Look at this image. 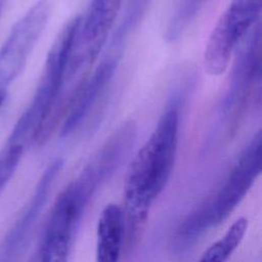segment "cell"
Wrapping results in <instances>:
<instances>
[{
    "label": "cell",
    "instance_id": "8992f818",
    "mask_svg": "<svg viewBox=\"0 0 262 262\" xmlns=\"http://www.w3.org/2000/svg\"><path fill=\"white\" fill-rule=\"evenodd\" d=\"M50 1L38 0L15 23L0 48V92L7 88L24 70L49 18Z\"/></svg>",
    "mask_w": 262,
    "mask_h": 262
},
{
    "label": "cell",
    "instance_id": "7c38bea8",
    "mask_svg": "<svg viewBox=\"0 0 262 262\" xmlns=\"http://www.w3.org/2000/svg\"><path fill=\"white\" fill-rule=\"evenodd\" d=\"M209 0H178L168 23L165 38L168 42L177 41Z\"/></svg>",
    "mask_w": 262,
    "mask_h": 262
},
{
    "label": "cell",
    "instance_id": "9a60e30c",
    "mask_svg": "<svg viewBox=\"0 0 262 262\" xmlns=\"http://www.w3.org/2000/svg\"><path fill=\"white\" fill-rule=\"evenodd\" d=\"M5 94H6V93L0 92V107H1V105H2V103H3V101H4V98H5Z\"/></svg>",
    "mask_w": 262,
    "mask_h": 262
},
{
    "label": "cell",
    "instance_id": "3957f363",
    "mask_svg": "<svg viewBox=\"0 0 262 262\" xmlns=\"http://www.w3.org/2000/svg\"><path fill=\"white\" fill-rule=\"evenodd\" d=\"M81 16L70 19L52 43L34 97L15 123L8 139L27 146L37 140L58 99Z\"/></svg>",
    "mask_w": 262,
    "mask_h": 262
},
{
    "label": "cell",
    "instance_id": "277c9868",
    "mask_svg": "<svg viewBox=\"0 0 262 262\" xmlns=\"http://www.w3.org/2000/svg\"><path fill=\"white\" fill-rule=\"evenodd\" d=\"M261 24L238 45L230 79L218 110L215 131L223 138L234 136L261 85Z\"/></svg>",
    "mask_w": 262,
    "mask_h": 262
},
{
    "label": "cell",
    "instance_id": "ba28073f",
    "mask_svg": "<svg viewBox=\"0 0 262 262\" xmlns=\"http://www.w3.org/2000/svg\"><path fill=\"white\" fill-rule=\"evenodd\" d=\"M110 53L100 61L92 75L87 78L72 101L61 127L60 134L62 136L69 135L84 121L112 81L119 64L121 53Z\"/></svg>",
    "mask_w": 262,
    "mask_h": 262
},
{
    "label": "cell",
    "instance_id": "5bb4252c",
    "mask_svg": "<svg viewBox=\"0 0 262 262\" xmlns=\"http://www.w3.org/2000/svg\"><path fill=\"white\" fill-rule=\"evenodd\" d=\"M72 239L52 237L42 241L39 262H69Z\"/></svg>",
    "mask_w": 262,
    "mask_h": 262
},
{
    "label": "cell",
    "instance_id": "7a4b0ae2",
    "mask_svg": "<svg viewBox=\"0 0 262 262\" xmlns=\"http://www.w3.org/2000/svg\"><path fill=\"white\" fill-rule=\"evenodd\" d=\"M262 170V133L259 130L243 150L224 184L209 204L182 223L176 236L179 248L193 243L207 229L224 222L246 196Z\"/></svg>",
    "mask_w": 262,
    "mask_h": 262
},
{
    "label": "cell",
    "instance_id": "4fadbf2b",
    "mask_svg": "<svg viewBox=\"0 0 262 262\" xmlns=\"http://www.w3.org/2000/svg\"><path fill=\"white\" fill-rule=\"evenodd\" d=\"M25 149V145L8 139L0 148V194L14 175Z\"/></svg>",
    "mask_w": 262,
    "mask_h": 262
},
{
    "label": "cell",
    "instance_id": "9c48e42d",
    "mask_svg": "<svg viewBox=\"0 0 262 262\" xmlns=\"http://www.w3.org/2000/svg\"><path fill=\"white\" fill-rule=\"evenodd\" d=\"M62 160L56 159L46 168L42 174L26 211L16 221L15 225L4 241L1 252L2 261L4 259H9L11 255L17 251L19 245L24 241L28 231L39 216L44 204L46 203L52 184L54 183L55 178L58 176L62 168Z\"/></svg>",
    "mask_w": 262,
    "mask_h": 262
},
{
    "label": "cell",
    "instance_id": "5b68a950",
    "mask_svg": "<svg viewBox=\"0 0 262 262\" xmlns=\"http://www.w3.org/2000/svg\"><path fill=\"white\" fill-rule=\"evenodd\" d=\"M262 0H231L211 31L204 51V67L211 76L223 74L238 45L259 23Z\"/></svg>",
    "mask_w": 262,
    "mask_h": 262
},
{
    "label": "cell",
    "instance_id": "6da1fadb",
    "mask_svg": "<svg viewBox=\"0 0 262 262\" xmlns=\"http://www.w3.org/2000/svg\"><path fill=\"white\" fill-rule=\"evenodd\" d=\"M188 89L189 86L184 83L173 90L155 130L127 169L123 217L129 247L136 242L154 202L165 189L172 174L179 122Z\"/></svg>",
    "mask_w": 262,
    "mask_h": 262
},
{
    "label": "cell",
    "instance_id": "8fae6325",
    "mask_svg": "<svg viewBox=\"0 0 262 262\" xmlns=\"http://www.w3.org/2000/svg\"><path fill=\"white\" fill-rule=\"evenodd\" d=\"M248 224L246 217L236 219L225 234L203 253L198 262H227L243 241L248 229Z\"/></svg>",
    "mask_w": 262,
    "mask_h": 262
},
{
    "label": "cell",
    "instance_id": "30bf717a",
    "mask_svg": "<svg viewBox=\"0 0 262 262\" xmlns=\"http://www.w3.org/2000/svg\"><path fill=\"white\" fill-rule=\"evenodd\" d=\"M124 217L116 204L103 208L97 223L95 262H120L124 239Z\"/></svg>",
    "mask_w": 262,
    "mask_h": 262
},
{
    "label": "cell",
    "instance_id": "52a82bcc",
    "mask_svg": "<svg viewBox=\"0 0 262 262\" xmlns=\"http://www.w3.org/2000/svg\"><path fill=\"white\" fill-rule=\"evenodd\" d=\"M123 0H91L80 26L70 54V62L89 71L103 48Z\"/></svg>",
    "mask_w": 262,
    "mask_h": 262
}]
</instances>
